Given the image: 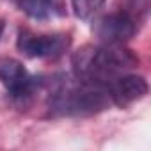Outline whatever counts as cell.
<instances>
[{
	"mask_svg": "<svg viewBox=\"0 0 151 151\" xmlns=\"http://www.w3.org/2000/svg\"><path fill=\"white\" fill-rule=\"evenodd\" d=\"M139 59L123 45H101L82 46L73 53L71 64L75 77L84 82L107 86L116 80L126 69L137 66Z\"/></svg>",
	"mask_w": 151,
	"mask_h": 151,
	"instance_id": "obj_1",
	"label": "cell"
},
{
	"mask_svg": "<svg viewBox=\"0 0 151 151\" xmlns=\"http://www.w3.org/2000/svg\"><path fill=\"white\" fill-rule=\"evenodd\" d=\"M109 103L107 86L84 82L77 77L59 80L50 93V110L60 116H91L105 110Z\"/></svg>",
	"mask_w": 151,
	"mask_h": 151,
	"instance_id": "obj_2",
	"label": "cell"
},
{
	"mask_svg": "<svg viewBox=\"0 0 151 151\" xmlns=\"http://www.w3.org/2000/svg\"><path fill=\"white\" fill-rule=\"evenodd\" d=\"M140 22L142 20L139 16L124 7H119L117 11L101 16L94 23L93 32L103 45H123L139 32Z\"/></svg>",
	"mask_w": 151,
	"mask_h": 151,
	"instance_id": "obj_3",
	"label": "cell"
},
{
	"mask_svg": "<svg viewBox=\"0 0 151 151\" xmlns=\"http://www.w3.org/2000/svg\"><path fill=\"white\" fill-rule=\"evenodd\" d=\"M68 34H34L30 30H20L18 50L34 59H57L69 48Z\"/></svg>",
	"mask_w": 151,
	"mask_h": 151,
	"instance_id": "obj_4",
	"label": "cell"
},
{
	"mask_svg": "<svg viewBox=\"0 0 151 151\" xmlns=\"http://www.w3.org/2000/svg\"><path fill=\"white\" fill-rule=\"evenodd\" d=\"M0 82L14 98H27L36 87V78L30 77L23 64L14 59L0 60Z\"/></svg>",
	"mask_w": 151,
	"mask_h": 151,
	"instance_id": "obj_5",
	"label": "cell"
},
{
	"mask_svg": "<svg viewBox=\"0 0 151 151\" xmlns=\"http://www.w3.org/2000/svg\"><path fill=\"white\" fill-rule=\"evenodd\" d=\"M147 94V82L140 75H119L109 84L110 101L117 107H128Z\"/></svg>",
	"mask_w": 151,
	"mask_h": 151,
	"instance_id": "obj_6",
	"label": "cell"
},
{
	"mask_svg": "<svg viewBox=\"0 0 151 151\" xmlns=\"http://www.w3.org/2000/svg\"><path fill=\"white\" fill-rule=\"evenodd\" d=\"M13 2H16L22 11L36 20H45L52 16L55 9V0H13Z\"/></svg>",
	"mask_w": 151,
	"mask_h": 151,
	"instance_id": "obj_7",
	"label": "cell"
},
{
	"mask_svg": "<svg viewBox=\"0 0 151 151\" xmlns=\"http://www.w3.org/2000/svg\"><path fill=\"white\" fill-rule=\"evenodd\" d=\"M103 4H105V0H71L73 13L80 20H87L93 14H96Z\"/></svg>",
	"mask_w": 151,
	"mask_h": 151,
	"instance_id": "obj_8",
	"label": "cell"
},
{
	"mask_svg": "<svg viewBox=\"0 0 151 151\" xmlns=\"http://www.w3.org/2000/svg\"><path fill=\"white\" fill-rule=\"evenodd\" d=\"M4 30H6V20H2V18H0V37H2Z\"/></svg>",
	"mask_w": 151,
	"mask_h": 151,
	"instance_id": "obj_9",
	"label": "cell"
}]
</instances>
